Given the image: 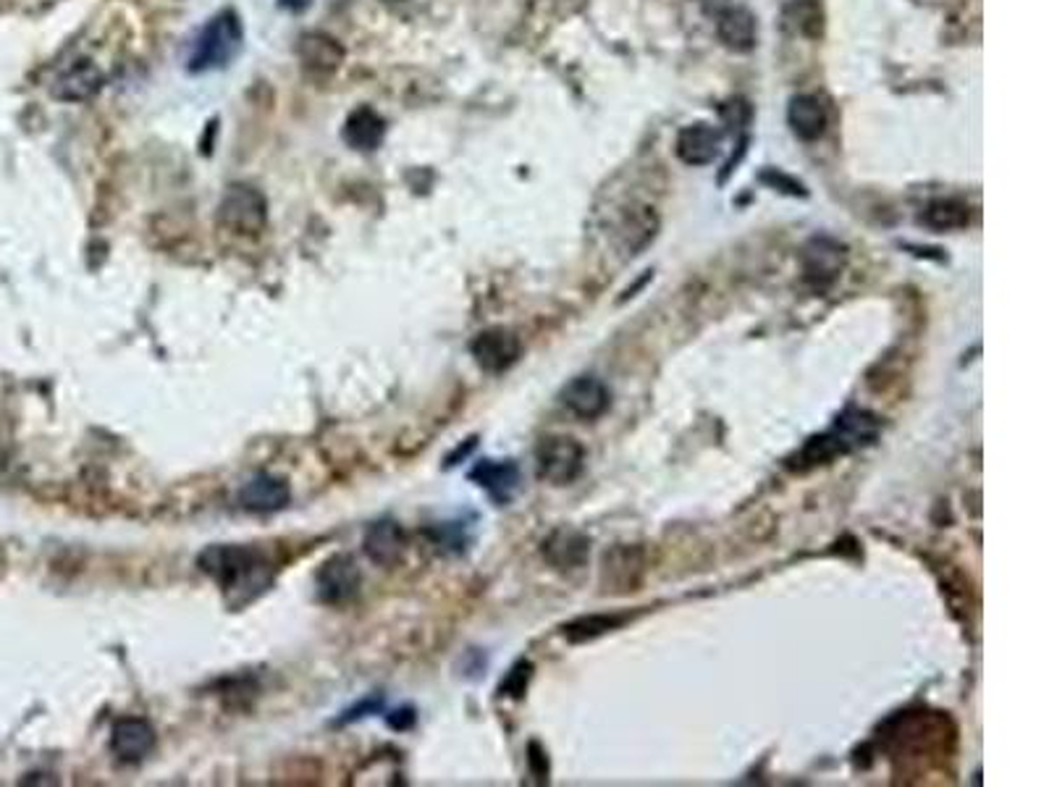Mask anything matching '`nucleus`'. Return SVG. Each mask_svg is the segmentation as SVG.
<instances>
[{
	"label": "nucleus",
	"mask_w": 1049,
	"mask_h": 787,
	"mask_svg": "<svg viewBox=\"0 0 1049 787\" xmlns=\"http://www.w3.org/2000/svg\"><path fill=\"white\" fill-rule=\"evenodd\" d=\"M291 494L289 486L284 484L281 478H274V475H255L253 480H247L239 491V505L247 509V512H278L289 505Z\"/></svg>",
	"instance_id": "nucleus-15"
},
{
	"label": "nucleus",
	"mask_w": 1049,
	"mask_h": 787,
	"mask_svg": "<svg viewBox=\"0 0 1049 787\" xmlns=\"http://www.w3.org/2000/svg\"><path fill=\"white\" fill-rule=\"evenodd\" d=\"M360 583H362L360 567H357L352 557H344V555L328 559L316 576L318 596L326 601V604H344V601H349L357 591H360Z\"/></svg>",
	"instance_id": "nucleus-10"
},
{
	"label": "nucleus",
	"mask_w": 1049,
	"mask_h": 787,
	"mask_svg": "<svg viewBox=\"0 0 1049 787\" xmlns=\"http://www.w3.org/2000/svg\"><path fill=\"white\" fill-rule=\"evenodd\" d=\"M876 436H880V421H876L872 413H866V410L847 407L845 413L837 417L834 428L826 431V434L811 436L809 442L788 459V467L790 470L805 473L811 470V467L830 465L832 459L851 455L858 446L874 444Z\"/></svg>",
	"instance_id": "nucleus-1"
},
{
	"label": "nucleus",
	"mask_w": 1049,
	"mask_h": 787,
	"mask_svg": "<svg viewBox=\"0 0 1049 787\" xmlns=\"http://www.w3.org/2000/svg\"><path fill=\"white\" fill-rule=\"evenodd\" d=\"M559 400L573 415L583 417V421H596V417H601L606 410H609L611 394L604 381L596 379V375H577V379L567 381Z\"/></svg>",
	"instance_id": "nucleus-11"
},
{
	"label": "nucleus",
	"mask_w": 1049,
	"mask_h": 787,
	"mask_svg": "<svg viewBox=\"0 0 1049 787\" xmlns=\"http://www.w3.org/2000/svg\"><path fill=\"white\" fill-rule=\"evenodd\" d=\"M341 137L357 153H373L387 137V122L370 105H360L347 116Z\"/></svg>",
	"instance_id": "nucleus-16"
},
{
	"label": "nucleus",
	"mask_w": 1049,
	"mask_h": 787,
	"mask_svg": "<svg viewBox=\"0 0 1049 787\" xmlns=\"http://www.w3.org/2000/svg\"><path fill=\"white\" fill-rule=\"evenodd\" d=\"M847 247L832 237H811L801 250L803 283L811 292H826L845 271Z\"/></svg>",
	"instance_id": "nucleus-7"
},
{
	"label": "nucleus",
	"mask_w": 1049,
	"mask_h": 787,
	"mask_svg": "<svg viewBox=\"0 0 1049 787\" xmlns=\"http://www.w3.org/2000/svg\"><path fill=\"white\" fill-rule=\"evenodd\" d=\"M218 224L237 237H258L268 224V200L253 184H232L218 205Z\"/></svg>",
	"instance_id": "nucleus-4"
},
{
	"label": "nucleus",
	"mask_w": 1049,
	"mask_h": 787,
	"mask_svg": "<svg viewBox=\"0 0 1049 787\" xmlns=\"http://www.w3.org/2000/svg\"><path fill=\"white\" fill-rule=\"evenodd\" d=\"M281 6L289 11H305L307 6H310V0H281Z\"/></svg>",
	"instance_id": "nucleus-29"
},
{
	"label": "nucleus",
	"mask_w": 1049,
	"mask_h": 787,
	"mask_svg": "<svg viewBox=\"0 0 1049 787\" xmlns=\"http://www.w3.org/2000/svg\"><path fill=\"white\" fill-rule=\"evenodd\" d=\"M199 570L210 576L226 593H239L237 604H247L249 599L266 591V562L249 546L239 543H213L197 559Z\"/></svg>",
	"instance_id": "nucleus-2"
},
{
	"label": "nucleus",
	"mask_w": 1049,
	"mask_h": 787,
	"mask_svg": "<svg viewBox=\"0 0 1049 787\" xmlns=\"http://www.w3.org/2000/svg\"><path fill=\"white\" fill-rule=\"evenodd\" d=\"M585 449L573 436H546L535 446V470L552 486H569L580 478Z\"/></svg>",
	"instance_id": "nucleus-5"
},
{
	"label": "nucleus",
	"mask_w": 1049,
	"mask_h": 787,
	"mask_svg": "<svg viewBox=\"0 0 1049 787\" xmlns=\"http://www.w3.org/2000/svg\"><path fill=\"white\" fill-rule=\"evenodd\" d=\"M105 76L92 61H74L69 66H63L53 80V97H59L63 103H82L90 101L92 95H97L103 90Z\"/></svg>",
	"instance_id": "nucleus-12"
},
{
	"label": "nucleus",
	"mask_w": 1049,
	"mask_h": 787,
	"mask_svg": "<svg viewBox=\"0 0 1049 787\" xmlns=\"http://www.w3.org/2000/svg\"><path fill=\"white\" fill-rule=\"evenodd\" d=\"M717 32H719V40H722L730 51H738V53L751 51V48L755 45V38H759L753 13L745 9H727L719 13Z\"/></svg>",
	"instance_id": "nucleus-21"
},
{
	"label": "nucleus",
	"mask_w": 1049,
	"mask_h": 787,
	"mask_svg": "<svg viewBox=\"0 0 1049 787\" xmlns=\"http://www.w3.org/2000/svg\"><path fill=\"white\" fill-rule=\"evenodd\" d=\"M470 480H475L496 505H510L520 488V467L515 459H481L470 470Z\"/></svg>",
	"instance_id": "nucleus-13"
},
{
	"label": "nucleus",
	"mask_w": 1049,
	"mask_h": 787,
	"mask_svg": "<svg viewBox=\"0 0 1049 787\" xmlns=\"http://www.w3.org/2000/svg\"><path fill=\"white\" fill-rule=\"evenodd\" d=\"M387 3H402V0H387Z\"/></svg>",
	"instance_id": "nucleus-30"
},
{
	"label": "nucleus",
	"mask_w": 1049,
	"mask_h": 787,
	"mask_svg": "<svg viewBox=\"0 0 1049 787\" xmlns=\"http://www.w3.org/2000/svg\"><path fill=\"white\" fill-rule=\"evenodd\" d=\"M475 444H477V438H467V444H465V446H460V449H456L454 455L449 457V463H446V465H456V463H460L462 457H467V455H470V449H475Z\"/></svg>",
	"instance_id": "nucleus-28"
},
{
	"label": "nucleus",
	"mask_w": 1049,
	"mask_h": 787,
	"mask_svg": "<svg viewBox=\"0 0 1049 787\" xmlns=\"http://www.w3.org/2000/svg\"><path fill=\"white\" fill-rule=\"evenodd\" d=\"M527 764H531L533 777L541 779V783H546V779H548V756H546V750L541 748V743L533 741L531 746H527Z\"/></svg>",
	"instance_id": "nucleus-25"
},
{
	"label": "nucleus",
	"mask_w": 1049,
	"mask_h": 787,
	"mask_svg": "<svg viewBox=\"0 0 1049 787\" xmlns=\"http://www.w3.org/2000/svg\"><path fill=\"white\" fill-rule=\"evenodd\" d=\"M378 708H381V698H376V701H362L360 706H354L352 712H347V717L344 722H354V719H360V717H366L368 712H378Z\"/></svg>",
	"instance_id": "nucleus-26"
},
{
	"label": "nucleus",
	"mask_w": 1049,
	"mask_h": 787,
	"mask_svg": "<svg viewBox=\"0 0 1049 787\" xmlns=\"http://www.w3.org/2000/svg\"><path fill=\"white\" fill-rule=\"evenodd\" d=\"M531 677H533V664L525 662V659H523V662H517L510 670V675H506V680L502 683V693H504V696H510V698H523L525 691H527V683H531Z\"/></svg>",
	"instance_id": "nucleus-24"
},
{
	"label": "nucleus",
	"mask_w": 1049,
	"mask_h": 787,
	"mask_svg": "<svg viewBox=\"0 0 1049 787\" xmlns=\"http://www.w3.org/2000/svg\"><path fill=\"white\" fill-rule=\"evenodd\" d=\"M646 576V551L644 546L617 543L604 551L601 570H598V586L601 593L625 596L638 591Z\"/></svg>",
	"instance_id": "nucleus-6"
},
{
	"label": "nucleus",
	"mask_w": 1049,
	"mask_h": 787,
	"mask_svg": "<svg viewBox=\"0 0 1049 787\" xmlns=\"http://www.w3.org/2000/svg\"><path fill=\"white\" fill-rule=\"evenodd\" d=\"M366 555L376 565L391 567L404 555V530L394 520H378L366 534Z\"/></svg>",
	"instance_id": "nucleus-20"
},
{
	"label": "nucleus",
	"mask_w": 1049,
	"mask_h": 787,
	"mask_svg": "<svg viewBox=\"0 0 1049 787\" xmlns=\"http://www.w3.org/2000/svg\"><path fill=\"white\" fill-rule=\"evenodd\" d=\"M470 352L485 373H504L517 363L523 346L510 329H485L473 339Z\"/></svg>",
	"instance_id": "nucleus-9"
},
{
	"label": "nucleus",
	"mask_w": 1049,
	"mask_h": 787,
	"mask_svg": "<svg viewBox=\"0 0 1049 787\" xmlns=\"http://www.w3.org/2000/svg\"><path fill=\"white\" fill-rule=\"evenodd\" d=\"M389 725H391V727H397V729L412 727V725H415V712H410V708H402V712L391 714V717H389Z\"/></svg>",
	"instance_id": "nucleus-27"
},
{
	"label": "nucleus",
	"mask_w": 1049,
	"mask_h": 787,
	"mask_svg": "<svg viewBox=\"0 0 1049 787\" xmlns=\"http://www.w3.org/2000/svg\"><path fill=\"white\" fill-rule=\"evenodd\" d=\"M155 748V729L150 722L137 717H124L113 725L111 733V750L121 762L137 764L147 758Z\"/></svg>",
	"instance_id": "nucleus-14"
},
{
	"label": "nucleus",
	"mask_w": 1049,
	"mask_h": 787,
	"mask_svg": "<svg viewBox=\"0 0 1049 787\" xmlns=\"http://www.w3.org/2000/svg\"><path fill=\"white\" fill-rule=\"evenodd\" d=\"M918 221L932 231H958L970 224V208L955 197H939L926 205Z\"/></svg>",
	"instance_id": "nucleus-22"
},
{
	"label": "nucleus",
	"mask_w": 1049,
	"mask_h": 787,
	"mask_svg": "<svg viewBox=\"0 0 1049 787\" xmlns=\"http://www.w3.org/2000/svg\"><path fill=\"white\" fill-rule=\"evenodd\" d=\"M241 45H245V27H241L237 11H220L197 34L189 55V71L199 74V71L224 69L237 59Z\"/></svg>",
	"instance_id": "nucleus-3"
},
{
	"label": "nucleus",
	"mask_w": 1049,
	"mask_h": 787,
	"mask_svg": "<svg viewBox=\"0 0 1049 787\" xmlns=\"http://www.w3.org/2000/svg\"><path fill=\"white\" fill-rule=\"evenodd\" d=\"M541 555L559 572L580 570L590 557V536L577 528H569V525H559L544 538Z\"/></svg>",
	"instance_id": "nucleus-8"
},
{
	"label": "nucleus",
	"mask_w": 1049,
	"mask_h": 787,
	"mask_svg": "<svg viewBox=\"0 0 1049 787\" xmlns=\"http://www.w3.org/2000/svg\"><path fill=\"white\" fill-rule=\"evenodd\" d=\"M299 59L305 69L316 76L333 74L344 61V48L323 32H310L299 40Z\"/></svg>",
	"instance_id": "nucleus-18"
},
{
	"label": "nucleus",
	"mask_w": 1049,
	"mask_h": 787,
	"mask_svg": "<svg viewBox=\"0 0 1049 787\" xmlns=\"http://www.w3.org/2000/svg\"><path fill=\"white\" fill-rule=\"evenodd\" d=\"M719 145H722V134H719L709 124H693L685 126L677 137V155L688 166H709L717 160Z\"/></svg>",
	"instance_id": "nucleus-17"
},
{
	"label": "nucleus",
	"mask_w": 1049,
	"mask_h": 787,
	"mask_svg": "<svg viewBox=\"0 0 1049 787\" xmlns=\"http://www.w3.org/2000/svg\"><path fill=\"white\" fill-rule=\"evenodd\" d=\"M630 620L627 614H588V617H577V620L567 622L562 628V633L569 643H585V641H596L611 630H619L625 622Z\"/></svg>",
	"instance_id": "nucleus-23"
},
{
	"label": "nucleus",
	"mask_w": 1049,
	"mask_h": 787,
	"mask_svg": "<svg viewBox=\"0 0 1049 787\" xmlns=\"http://www.w3.org/2000/svg\"><path fill=\"white\" fill-rule=\"evenodd\" d=\"M788 122L792 132H795V137L813 142L824 137L826 124H830V113H826V105L819 101L816 95H795L790 101Z\"/></svg>",
	"instance_id": "nucleus-19"
}]
</instances>
